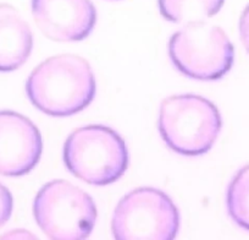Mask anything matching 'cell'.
<instances>
[{
	"mask_svg": "<svg viewBox=\"0 0 249 240\" xmlns=\"http://www.w3.org/2000/svg\"><path fill=\"white\" fill-rule=\"evenodd\" d=\"M226 205L233 222L249 230V164L242 168L230 183Z\"/></svg>",
	"mask_w": 249,
	"mask_h": 240,
	"instance_id": "8fae6325",
	"label": "cell"
},
{
	"mask_svg": "<svg viewBox=\"0 0 249 240\" xmlns=\"http://www.w3.org/2000/svg\"><path fill=\"white\" fill-rule=\"evenodd\" d=\"M26 92L40 112L52 117H70L92 103L94 74L89 64L77 55H56L32 71Z\"/></svg>",
	"mask_w": 249,
	"mask_h": 240,
	"instance_id": "6da1fadb",
	"label": "cell"
},
{
	"mask_svg": "<svg viewBox=\"0 0 249 240\" xmlns=\"http://www.w3.org/2000/svg\"><path fill=\"white\" fill-rule=\"evenodd\" d=\"M64 162L82 181L95 186L109 185L127 169V146L119 134L107 126H83L66 140Z\"/></svg>",
	"mask_w": 249,
	"mask_h": 240,
	"instance_id": "3957f363",
	"label": "cell"
},
{
	"mask_svg": "<svg viewBox=\"0 0 249 240\" xmlns=\"http://www.w3.org/2000/svg\"><path fill=\"white\" fill-rule=\"evenodd\" d=\"M169 55L183 75L195 80H219L233 65L234 49L226 33L205 21L187 23L171 36Z\"/></svg>",
	"mask_w": 249,
	"mask_h": 240,
	"instance_id": "277c9868",
	"label": "cell"
},
{
	"mask_svg": "<svg viewBox=\"0 0 249 240\" xmlns=\"http://www.w3.org/2000/svg\"><path fill=\"white\" fill-rule=\"evenodd\" d=\"M225 0H158L160 14L170 22L193 23L214 16Z\"/></svg>",
	"mask_w": 249,
	"mask_h": 240,
	"instance_id": "30bf717a",
	"label": "cell"
},
{
	"mask_svg": "<svg viewBox=\"0 0 249 240\" xmlns=\"http://www.w3.org/2000/svg\"><path fill=\"white\" fill-rule=\"evenodd\" d=\"M239 36H241V40L244 48L249 53V4L244 9L241 20H239Z\"/></svg>",
	"mask_w": 249,
	"mask_h": 240,
	"instance_id": "4fadbf2b",
	"label": "cell"
},
{
	"mask_svg": "<svg viewBox=\"0 0 249 240\" xmlns=\"http://www.w3.org/2000/svg\"><path fill=\"white\" fill-rule=\"evenodd\" d=\"M221 126L216 105L200 96H172L160 107V135L179 155L196 157L207 153L216 141Z\"/></svg>",
	"mask_w": 249,
	"mask_h": 240,
	"instance_id": "7a4b0ae2",
	"label": "cell"
},
{
	"mask_svg": "<svg viewBox=\"0 0 249 240\" xmlns=\"http://www.w3.org/2000/svg\"><path fill=\"white\" fill-rule=\"evenodd\" d=\"M42 150V136L30 119L11 110L0 112V174H27L38 164Z\"/></svg>",
	"mask_w": 249,
	"mask_h": 240,
	"instance_id": "52a82bcc",
	"label": "cell"
},
{
	"mask_svg": "<svg viewBox=\"0 0 249 240\" xmlns=\"http://www.w3.org/2000/svg\"><path fill=\"white\" fill-rule=\"evenodd\" d=\"M14 201L10 191L0 183V228L3 227L13 213Z\"/></svg>",
	"mask_w": 249,
	"mask_h": 240,
	"instance_id": "7c38bea8",
	"label": "cell"
},
{
	"mask_svg": "<svg viewBox=\"0 0 249 240\" xmlns=\"http://www.w3.org/2000/svg\"><path fill=\"white\" fill-rule=\"evenodd\" d=\"M179 213L171 199L153 188H141L124 196L112 216L117 240H170L176 238Z\"/></svg>",
	"mask_w": 249,
	"mask_h": 240,
	"instance_id": "8992f818",
	"label": "cell"
},
{
	"mask_svg": "<svg viewBox=\"0 0 249 240\" xmlns=\"http://www.w3.org/2000/svg\"><path fill=\"white\" fill-rule=\"evenodd\" d=\"M32 14L39 30L57 42L85 40L97 22L90 0H32Z\"/></svg>",
	"mask_w": 249,
	"mask_h": 240,
	"instance_id": "ba28073f",
	"label": "cell"
},
{
	"mask_svg": "<svg viewBox=\"0 0 249 240\" xmlns=\"http://www.w3.org/2000/svg\"><path fill=\"white\" fill-rule=\"evenodd\" d=\"M33 48L30 26L15 8L0 4V71L8 73L22 66Z\"/></svg>",
	"mask_w": 249,
	"mask_h": 240,
	"instance_id": "9c48e42d",
	"label": "cell"
},
{
	"mask_svg": "<svg viewBox=\"0 0 249 240\" xmlns=\"http://www.w3.org/2000/svg\"><path fill=\"white\" fill-rule=\"evenodd\" d=\"M33 213L40 229L55 240H81L97 220L93 199L66 180L45 184L35 199Z\"/></svg>",
	"mask_w": 249,
	"mask_h": 240,
	"instance_id": "5b68a950",
	"label": "cell"
}]
</instances>
